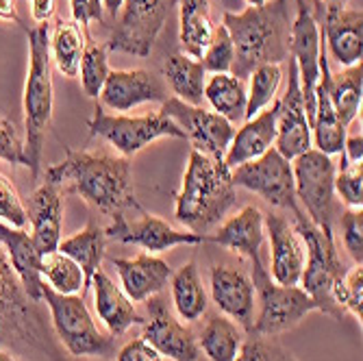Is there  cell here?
I'll list each match as a JSON object with an SVG mask.
<instances>
[{
	"mask_svg": "<svg viewBox=\"0 0 363 361\" xmlns=\"http://www.w3.org/2000/svg\"><path fill=\"white\" fill-rule=\"evenodd\" d=\"M44 177L61 189L79 194L101 213L113 216L130 207L144 211L133 191V166L122 155L65 148V159L48 166Z\"/></svg>",
	"mask_w": 363,
	"mask_h": 361,
	"instance_id": "obj_1",
	"label": "cell"
},
{
	"mask_svg": "<svg viewBox=\"0 0 363 361\" xmlns=\"http://www.w3.org/2000/svg\"><path fill=\"white\" fill-rule=\"evenodd\" d=\"M291 22L289 0H268L240 13L226 11L222 26L235 48L230 74L246 81L259 65L285 61L291 46Z\"/></svg>",
	"mask_w": 363,
	"mask_h": 361,
	"instance_id": "obj_2",
	"label": "cell"
},
{
	"mask_svg": "<svg viewBox=\"0 0 363 361\" xmlns=\"http://www.w3.org/2000/svg\"><path fill=\"white\" fill-rule=\"evenodd\" d=\"M235 203L238 191L226 163L191 150L181 191L177 194V220L187 231L205 235L224 220Z\"/></svg>",
	"mask_w": 363,
	"mask_h": 361,
	"instance_id": "obj_3",
	"label": "cell"
},
{
	"mask_svg": "<svg viewBox=\"0 0 363 361\" xmlns=\"http://www.w3.org/2000/svg\"><path fill=\"white\" fill-rule=\"evenodd\" d=\"M0 348L42 361H65L38 303L26 291L0 248Z\"/></svg>",
	"mask_w": 363,
	"mask_h": 361,
	"instance_id": "obj_4",
	"label": "cell"
},
{
	"mask_svg": "<svg viewBox=\"0 0 363 361\" xmlns=\"http://www.w3.org/2000/svg\"><path fill=\"white\" fill-rule=\"evenodd\" d=\"M28 38V72L24 83V157L30 177L38 179L46 130L52 118V59H50V24H38L26 30Z\"/></svg>",
	"mask_w": 363,
	"mask_h": 361,
	"instance_id": "obj_5",
	"label": "cell"
},
{
	"mask_svg": "<svg viewBox=\"0 0 363 361\" xmlns=\"http://www.w3.org/2000/svg\"><path fill=\"white\" fill-rule=\"evenodd\" d=\"M291 222L298 231L305 250H307V261L303 270V289L311 296L315 303V309L331 316L335 320H344L346 313L335 301V289L342 283L346 268L337 255L335 238L324 235L320 228L307 218V213L298 207L291 211Z\"/></svg>",
	"mask_w": 363,
	"mask_h": 361,
	"instance_id": "obj_6",
	"label": "cell"
},
{
	"mask_svg": "<svg viewBox=\"0 0 363 361\" xmlns=\"http://www.w3.org/2000/svg\"><path fill=\"white\" fill-rule=\"evenodd\" d=\"M252 264V285L259 299V313L252 322L248 335H281L291 331L296 324L315 309L309 294L298 285H279L272 281L268 268L263 266L261 255L250 259Z\"/></svg>",
	"mask_w": 363,
	"mask_h": 361,
	"instance_id": "obj_7",
	"label": "cell"
},
{
	"mask_svg": "<svg viewBox=\"0 0 363 361\" xmlns=\"http://www.w3.org/2000/svg\"><path fill=\"white\" fill-rule=\"evenodd\" d=\"M294 168V187L296 199L307 218L328 238H335L333 222L337 216L335 201V172L337 163L333 157L320 152L318 148H309L298 155L291 163Z\"/></svg>",
	"mask_w": 363,
	"mask_h": 361,
	"instance_id": "obj_8",
	"label": "cell"
},
{
	"mask_svg": "<svg viewBox=\"0 0 363 361\" xmlns=\"http://www.w3.org/2000/svg\"><path fill=\"white\" fill-rule=\"evenodd\" d=\"M42 301H46L52 318V329L59 342L74 357H107L113 352V338L98 329L83 296L59 294L46 283L42 285Z\"/></svg>",
	"mask_w": 363,
	"mask_h": 361,
	"instance_id": "obj_9",
	"label": "cell"
},
{
	"mask_svg": "<svg viewBox=\"0 0 363 361\" xmlns=\"http://www.w3.org/2000/svg\"><path fill=\"white\" fill-rule=\"evenodd\" d=\"M91 138H103L109 142L122 157L130 159L142 148L161 138L185 140L183 130L166 116H124V113H107L103 105L94 107V116L87 122Z\"/></svg>",
	"mask_w": 363,
	"mask_h": 361,
	"instance_id": "obj_10",
	"label": "cell"
},
{
	"mask_svg": "<svg viewBox=\"0 0 363 361\" xmlns=\"http://www.w3.org/2000/svg\"><path fill=\"white\" fill-rule=\"evenodd\" d=\"M177 3L179 0H122L107 48L146 59Z\"/></svg>",
	"mask_w": 363,
	"mask_h": 361,
	"instance_id": "obj_11",
	"label": "cell"
},
{
	"mask_svg": "<svg viewBox=\"0 0 363 361\" xmlns=\"http://www.w3.org/2000/svg\"><path fill=\"white\" fill-rule=\"evenodd\" d=\"M230 181L235 187H244L261 196L272 207L287 211H296L301 207L298 199H296L291 161H287L277 148H270L261 157L233 168L230 170Z\"/></svg>",
	"mask_w": 363,
	"mask_h": 361,
	"instance_id": "obj_12",
	"label": "cell"
},
{
	"mask_svg": "<svg viewBox=\"0 0 363 361\" xmlns=\"http://www.w3.org/2000/svg\"><path fill=\"white\" fill-rule=\"evenodd\" d=\"M159 113L170 118L183 130L185 140H189L191 144V150L224 161L228 144L235 135V124H230L226 118L218 116L216 111L187 105L174 96L163 101Z\"/></svg>",
	"mask_w": 363,
	"mask_h": 361,
	"instance_id": "obj_13",
	"label": "cell"
},
{
	"mask_svg": "<svg viewBox=\"0 0 363 361\" xmlns=\"http://www.w3.org/2000/svg\"><path fill=\"white\" fill-rule=\"evenodd\" d=\"M296 20L291 22V46L289 57L296 63L301 81V91L305 101V111L309 124L313 122L315 113V85L320 81V52H322V38H320V24L309 7L307 0H296Z\"/></svg>",
	"mask_w": 363,
	"mask_h": 361,
	"instance_id": "obj_14",
	"label": "cell"
},
{
	"mask_svg": "<svg viewBox=\"0 0 363 361\" xmlns=\"http://www.w3.org/2000/svg\"><path fill=\"white\" fill-rule=\"evenodd\" d=\"M105 235L107 240L120 244H133L150 252H163L174 246H196L205 242V235L179 231L166 220L146 211H142V218L135 222H128L122 213H113V222L105 228Z\"/></svg>",
	"mask_w": 363,
	"mask_h": 361,
	"instance_id": "obj_15",
	"label": "cell"
},
{
	"mask_svg": "<svg viewBox=\"0 0 363 361\" xmlns=\"http://www.w3.org/2000/svg\"><path fill=\"white\" fill-rule=\"evenodd\" d=\"M148 303V318L144 320V333L142 338L159 350L163 357L172 361H196L201 357V346H198L196 335L187 326L174 318V313L168 309L166 301L152 296Z\"/></svg>",
	"mask_w": 363,
	"mask_h": 361,
	"instance_id": "obj_16",
	"label": "cell"
},
{
	"mask_svg": "<svg viewBox=\"0 0 363 361\" xmlns=\"http://www.w3.org/2000/svg\"><path fill=\"white\" fill-rule=\"evenodd\" d=\"M289 59V85L283 98L279 101V118H277V140L274 148L287 159L294 161L298 155L307 152L313 142L311 124L305 111V101L301 91L298 70L291 57Z\"/></svg>",
	"mask_w": 363,
	"mask_h": 361,
	"instance_id": "obj_17",
	"label": "cell"
},
{
	"mask_svg": "<svg viewBox=\"0 0 363 361\" xmlns=\"http://www.w3.org/2000/svg\"><path fill=\"white\" fill-rule=\"evenodd\" d=\"M263 226H266V235L270 238L272 264L268 272L272 281L279 285H298L305 270L307 250L294 222L283 213L270 211L263 216Z\"/></svg>",
	"mask_w": 363,
	"mask_h": 361,
	"instance_id": "obj_18",
	"label": "cell"
},
{
	"mask_svg": "<svg viewBox=\"0 0 363 361\" xmlns=\"http://www.w3.org/2000/svg\"><path fill=\"white\" fill-rule=\"evenodd\" d=\"M166 98V85L157 74L142 68L111 70L101 91V105L124 113L144 103H163Z\"/></svg>",
	"mask_w": 363,
	"mask_h": 361,
	"instance_id": "obj_19",
	"label": "cell"
},
{
	"mask_svg": "<svg viewBox=\"0 0 363 361\" xmlns=\"http://www.w3.org/2000/svg\"><path fill=\"white\" fill-rule=\"evenodd\" d=\"M315 11L324 20V28L320 30L322 40H326V48L331 57L348 68L361 61V42H363V13L361 9H346L342 5H322L315 3Z\"/></svg>",
	"mask_w": 363,
	"mask_h": 361,
	"instance_id": "obj_20",
	"label": "cell"
},
{
	"mask_svg": "<svg viewBox=\"0 0 363 361\" xmlns=\"http://www.w3.org/2000/svg\"><path fill=\"white\" fill-rule=\"evenodd\" d=\"M211 296L218 309L233 320L246 333H250L255 322V285L242 270L216 266L211 270Z\"/></svg>",
	"mask_w": 363,
	"mask_h": 361,
	"instance_id": "obj_21",
	"label": "cell"
},
{
	"mask_svg": "<svg viewBox=\"0 0 363 361\" xmlns=\"http://www.w3.org/2000/svg\"><path fill=\"white\" fill-rule=\"evenodd\" d=\"M111 264L120 274L124 294L133 303H146L148 299L157 296L172 279V268L150 252H142L128 259L113 257Z\"/></svg>",
	"mask_w": 363,
	"mask_h": 361,
	"instance_id": "obj_22",
	"label": "cell"
},
{
	"mask_svg": "<svg viewBox=\"0 0 363 361\" xmlns=\"http://www.w3.org/2000/svg\"><path fill=\"white\" fill-rule=\"evenodd\" d=\"M26 218L33 226V242L40 255H48L59 248L63 224V189L50 181L40 185L28 199Z\"/></svg>",
	"mask_w": 363,
	"mask_h": 361,
	"instance_id": "obj_23",
	"label": "cell"
},
{
	"mask_svg": "<svg viewBox=\"0 0 363 361\" xmlns=\"http://www.w3.org/2000/svg\"><path fill=\"white\" fill-rule=\"evenodd\" d=\"M277 118H279V101L266 107L255 118L246 120L242 128H235V135L228 144L224 155V163L228 170H233L246 161H252L274 148L277 140Z\"/></svg>",
	"mask_w": 363,
	"mask_h": 361,
	"instance_id": "obj_24",
	"label": "cell"
},
{
	"mask_svg": "<svg viewBox=\"0 0 363 361\" xmlns=\"http://www.w3.org/2000/svg\"><path fill=\"white\" fill-rule=\"evenodd\" d=\"M89 287L94 289L96 316H98V320H103L109 335L120 338L130 329V326L144 324L146 318L138 311L135 303L130 301L124 294V289H120L103 270H98L91 277Z\"/></svg>",
	"mask_w": 363,
	"mask_h": 361,
	"instance_id": "obj_25",
	"label": "cell"
},
{
	"mask_svg": "<svg viewBox=\"0 0 363 361\" xmlns=\"http://www.w3.org/2000/svg\"><path fill=\"white\" fill-rule=\"evenodd\" d=\"M0 246L5 248L7 252V259L11 268L16 270L26 296L30 301L40 303L42 301V272H40V266H42V255L33 242L30 233H26L24 228H16V226H9L0 220Z\"/></svg>",
	"mask_w": 363,
	"mask_h": 361,
	"instance_id": "obj_26",
	"label": "cell"
},
{
	"mask_svg": "<svg viewBox=\"0 0 363 361\" xmlns=\"http://www.w3.org/2000/svg\"><path fill=\"white\" fill-rule=\"evenodd\" d=\"M328 79H331V65H328L324 40H322L320 81L315 85V113H313V122H311V138H313L315 148L320 152L333 157V155H340L344 148L346 126L340 122V118L331 105V96H328Z\"/></svg>",
	"mask_w": 363,
	"mask_h": 361,
	"instance_id": "obj_27",
	"label": "cell"
},
{
	"mask_svg": "<svg viewBox=\"0 0 363 361\" xmlns=\"http://www.w3.org/2000/svg\"><path fill=\"white\" fill-rule=\"evenodd\" d=\"M263 238H266L263 213L259 207L248 205L230 220H226L213 235H205V242L220 244L246 259H252V257L261 255Z\"/></svg>",
	"mask_w": 363,
	"mask_h": 361,
	"instance_id": "obj_28",
	"label": "cell"
},
{
	"mask_svg": "<svg viewBox=\"0 0 363 361\" xmlns=\"http://www.w3.org/2000/svg\"><path fill=\"white\" fill-rule=\"evenodd\" d=\"M213 30L209 0H179V42L183 55L201 61Z\"/></svg>",
	"mask_w": 363,
	"mask_h": 361,
	"instance_id": "obj_29",
	"label": "cell"
},
{
	"mask_svg": "<svg viewBox=\"0 0 363 361\" xmlns=\"http://www.w3.org/2000/svg\"><path fill=\"white\" fill-rule=\"evenodd\" d=\"M163 77H166L170 89L174 91V98L194 107L203 105L207 72L198 59H191L183 52L170 55L163 63Z\"/></svg>",
	"mask_w": 363,
	"mask_h": 361,
	"instance_id": "obj_30",
	"label": "cell"
},
{
	"mask_svg": "<svg viewBox=\"0 0 363 361\" xmlns=\"http://www.w3.org/2000/svg\"><path fill=\"white\" fill-rule=\"evenodd\" d=\"M61 252H65L68 257H72L77 264L81 266L83 274H85V289L83 294L89 289L91 277L101 270L103 266V259L107 252V235H105V228L98 226L96 220H89L87 226L83 231L74 233L72 238H65L59 242Z\"/></svg>",
	"mask_w": 363,
	"mask_h": 361,
	"instance_id": "obj_31",
	"label": "cell"
},
{
	"mask_svg": "<svg viewBox=\"0 0 363 361\" xmlns=\"http://www.w3.org/2000/svg\"><path fill=\"white\" fill-rule=\"evenodd\" d=\"M205 101L218 116L226 118L230 124H238L246 118L248 89L242 79L230 72L211 74L205 83Z\"/></svg>",
	"mask_w": 363,
	"mask_h": 361,
	"instance_id": "obj_32",
	"label": "cell"
},
{
	"mask_svg": "<svg viewBox=\"0 0 363 361\" xmlns=\"http://www.w3.org/2000/svg\"><path fill=\"white\" fill-rule=\"evenodd\" d=\"M85 46V33L74 20H57L50 38V59L63 77H79Z\"/></svg>",
	"mask_w": 363,
	"mask_h": 361,
	"instance_id": "obj_33",
	"label": "cell"
},
{
	"mask_svg": "<svg viewBox=\"0 0 363 361\" xmlns=\"http://www.w3.org/2000/svg\"><path fill=\"white\" fill-rule=\"evenodd\" d=\"M172 303L181 320L196 322L207 311V289L203 285V277L196 264H185L179 272L172 274Z\"/></svg>",
	"mask_w": 363,
	"mask_h": 361,
	"instance_id": "obj_34",
	"label": "cell"
},
{
	"mask_svg": "<svg viewBox=\"0 0 363 361\" xmlns=\"http://www.w3.org/2000/svg\"><path fill=\"white\" fill-rule=\"evenodd\" d=\"M361 89H363V68L361 61L331 74L328 79V96L340 122L348 128L350 122L361 111Z\"/></svg>",
	"mask_w": 363,
	"mask_h": 361,
	"instance_id": "obj_35",
	"label": "cell"
},
{
	"mask_svg": "<svg viewBox=\"0 0 363 361\" xmlns=\"http://www.w3.org/2000/svg\"><path fill=\"white\" fill-rule=\"evenodd\" d=\"M242 344L244 335L240 326L226 316H211L198 340V346L211 361H235Z\"/></svg>",
	"mask_w": 363,
	"mask_h": 361,
	"instance_id": "obj_36",
	"label": "cell"
},
{
	"mask_svg": "<svg viewBox=\"0 0 363 361\" xmlns=\"http://www.w3.org/2000/svg\"><path fill=\"white\" fill-rule=\"evenodd\" d=\"M42 281L59 291V294H79L83 296L85 289V274L81 270V266L72 257H68L61 250H52L48 255H42Z\"/></svg>",
	"mask_w": 363,
	"mask_h": 361,
	"instance_id": "obj_37",
	"label": "cell"
},
{
	"mask_svg": "<svg viewBox=\"0 0 363 361\" xmlns=\"http://www.w3.org/2000/svg\"><path fill=\"white\" fill-rule=\"evenodd\" d=\"M248 79H250V89H248L244 120L255 118L257 113H261L277 101V94L283 81V70L279 63H263L250 72Z\"/></svg>",
	"mask_w": 363,
	"mask_h": 361,
	"instance_id": "obj_38",
	"label": "cell"
},
{
	"mask_svg": "<svg viewBox=\"0 0 363 361\" xmlns=\"http://www.w3.org/2000/svg\"><path fill=\"white\" fill-rule=\"evenodd\" d=\"M107 44H91V46H85V52H83V59H81V70H79V77H81V85H83V91L89 96V98H98L105 87V81L111 72L109 68V52H107Z\"/></svg>",
	"mask_w": 363,
	"mask_h": 361,
	"instance_id": "obj_39",
	"label": "cell"
},
{
	"mask_svg": "<svg viewBox=\"0 0 363 361\" xmlns=\"http://www.w3.org/2000/svg\"><path fill=\"white\" fill-rule=\"evenodd\" d=\"M342 155V152H340ZM335 194L348 209H361L363 205V163H350L344 159L335 172Z\"/></svg>",
	"mask_w": 363,
	"mask_h": 361,
	"instance_id": "obj_40",
	"label": "cell"
},
{
	"mask_svg": "<svg viewBox=\"0 0 363 361\" xmlns=\"http://www.w3.org/2000/svg\"><path fill=\"white\" fill-rule=\"evenodd\" d=\"M233 61H235L233 42H230L228 30L220 24L213 30V38H211L209 46L205 48V52L201 57V63H203L205 72L224 74V72H230V68H233Z\"/></svg>",
	"mask_w": 363,
	"mask_h": 361,
	"instance_id": "obj_41",
	"label": "cell"
},
{
	"mask_svg": "<svg viewBox=\"0 0 363 361\" xmlns=\"http://www.w3.org/2000/svg\"><path fill=\"white\" fill-rule=\"evenodd\" d=\"M235 361H301L272 335H250Z\"/></svg>",
	"mask_w": 363,
	"mask_h": 361,
	"instance_id": "obj_42",
	"label": "cell"
},
{
	"mask_svg": "<svg viewBox=\"0 0 363 361\" xmlns=\"http://www.w3.org/2000/svg\"><path fill=\"white\" fill-rule=\"evenodd\" d=\"M335 301L344 309L346 316H352L354 320L361 322L363 318V268L352 266L346 270L342 283L335 289Z\"/></svg>",
	"mask_w": 363,
	"mask_h": 361,
	"instance_id": "obj_43",
	"label": "cell"
},
{
	"mask_svg": "<svg viewBox=\"0 0 363 361\" xmlns=\"http://www.w3.org/2000/svg\"><path fill=\"white\" fill-rule=\"evenodd\" d=\"M0 220L16 228H24V224L28 222L26 207L20 199L18 187L3 172H0Z\"/></svg>",
	"mask_w": 363,
	"mask_h": 361,
	"instance_id": "obj_44",
	"label": "cell"
},
{
	"mask_svg": "<svg viewBox=\"0 0 363 361\" xmlns=\"http://www.w3.org/2000/svg\"><path fill=\"white\" fill-rule=\"evenodd\" d=\"M342 224V240L357 266L363 264V211L361 209H346L340 216Z\"/></svg>",
	"mask_w": 363,
	"mask_h": 361,
	"instance_id": "obj_45",
	"label": "cell"
},
{
	"mask_svg": "<svg viewBox=\"0 0 363 361\" xmlns=\"http://www.w3.org/2000/svg\"><path fill=\"white\" fill-rule=\"evenodd\" d=\"M0 159L11 166H26L24 142L11 120L0 118Z\"/></svg>",
	"mask_w": 363,
	"mask_h": 361,
	"instance_id": "obj_46",
	"label": "cell"
},
{
	"mask_svg": "<svg viewBox=\"0 0 363 361\" xmlns=\"http://www.w3.org/2000/svg\"><path fill=\"white\" fill-rule=\"evenodd\" d=\"M72 20L85 30L91 22H105L103 0H70Z\"/></svg>",
	"mask_w": 363,
	"mask_h": 361,
	"instance_id": "obj_47",
	"label": "cell"
},
{
	"mask_svg": "<svg viewBox=\"0 0 363 361\" xmlns=\"http://www.w3.org/2000/svg\"><path fill=\"white\" fill-rule=\"evenodd\" d=\"M118 361H166L159 350H155L144 338L130 340L118 352Z\"/></svg>",
	"mask_w": 363,
	"mask_h": 361,
	"instance_id": "obj_48",
	"label": "cell"
},
{
	"mask_svg": "<svg viewBox=\"0 0 363 361\" xmlns=\"http://www.w3.org/2000/svg\"><path fill=\"white\" fill-rule=\"evenodd\" d=\"M28 9H30V18L38 24H48L57 11V0H26Z\"/></svg>",
	"mask_w": 363,
	"mask_h": 361,
	"instance_id": "obj_49",
	"label": "cell"
},
{
	"mask_svg": "<svg viewBox=\"0 0 363 361\" xmlns=\"http://www.w3.org/2000/svg\"><path fill=\"white\" fill-rule=\"evenodd\" d=\"M342 155H344V159L350 161V163H361V161H363V135L357 133V135L346 138V140H344Z\"/></svg>",
	"mask_w": 363,
	"mask_h": 361,
	"instance_id": "obj_50",
	"label": "cell"
},
{
	"mask_svg": "<svg viewBox=\"0 0 363 361\" xmlns=\"http://www.w3.org/2000/svg\"><path fill=\"white\" fill-rule=\"evenodd\" d=\"M0 20H5V22H16V24H20V13H18V0H0Z\"/></svg>",
	"mask_w": 363,
	"mask_h": 361,
	"instance_id": "obj_51",
	"label": "cell"
},
{
	"mask_svg": "<svg viewBox=\"0 0 363 361\" xmlns=\"http://www.w3.org/2000/svg\"><path fill=\"white\" fill-rule=\"evenodd\" d=\"M103 7H105V20L116 22L120 9H122V0H103Z\"/></svg>",
	"mask_w": 363,
	"mask_h": 361,
	"instance_id": "obj_52",
	"label": "cell"
},
{
	"mask_svg": "<svg viewBox=\"0 0 363 361\" xmlns=\"http://www.w3.org/2000/svg\"><path fill=\"white\" fill-rule=\"evenodd\" d=\"M0 361H18L9 350H5V348H0Z\"/></svg>",
	"mask_w": 363,
	"mask_h": 361,
	"instance_id": "obj_53",
	"label": "cell"
},
{
	"mask_svg": "<svg viewBox=\"0 0 363 361\" xmlns=\"http://www.w3.org/2000/svg\"><path fill=\"white\" fill-rule=\"evenodd\" d=\"M322 3H326V5H346L348 3V0H322Z\"/></svg>",
	"mask_w": 363,
	"mask_h": 361,
	"instance_id": "obj_54",
	"label": "cell"
},
{
	"mask_svg": "<svg viewBox=\"0 0 363 361\" xmlns=\"http://www.w3.org/2000/svg\"><path fill=\"white\" fill-rule=\"evenodd\" d=\"M246 3H248L250 7H261L263 3H268V0H246Z\"/></svg>",
	"mask_w": 363,
	"mask_h": 361,
	"instance_id": "obj_55",
	"label": "cell"
}]
</instances>
